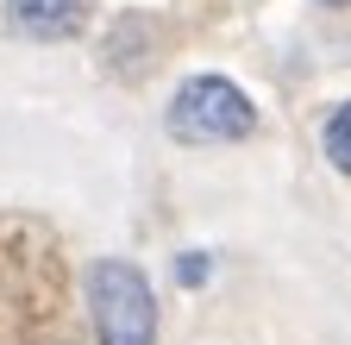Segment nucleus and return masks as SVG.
Returning <instances> with one entry per match:
<instances>
[{"label":"nucleus","instance_id":"nucleus-5","mask_svg":"<svg viewBox=\"0 0 351 345\" xmlns=\"http://www.w3.org/2000/svg\"><path fill=\"white\" fill-rule=\"evenodd\" d=\"M176 276H182L189 289H195V283H207V257H201V251H182V264H176Z\"/></svg>","mask_w":351,"mask_h":345},{"label":"nucleus","instance_id":"nucleus-2","mask_svg":"<svg viewBox=\"0 0 351 345\" xmlns=\"http://www.w3.org/2000/svg\"><path fill=\"white\" fill-rule=\"evenodd\" d=\"M257 132V107L226 75H189L169 101V139L182 145H232Z\"/></svg>","mask_w":351,"mask_h":345},{"label":"nucleus","instance_id":"nucleus-6","mask_svg":"<svg viewBox=\"0 0 351 345\" xmlns=\"http://www.w3.org/2000/svg\"><path fill=\"white\" fill-rule=\"evenodd\" d=\"M320 7H351V0H320Z\"/></svg>","mask_w":351,"mask_h":345},{"label":"nucleus","instance_id":"nucleus-1","mask_svg":"<svg viewBox=\"0 0 351 345\" xmlns=\"http://www.w3.org/2000/svg\"><path fill=\"white\" fill-rule=\"evenodd\" d=\"M88 320L101 345H157V295L138 264L95 257L88 264Z\"/></svg>","mask_w":351,"mask_h":345},{"label":"nucleus","instance_id":"nucleus-4","mask_svg":"<svg viewBox=\"0 0 351 345\" xmlns=\"http://www.w3.org/2000/svg\"><path fill=\"white\" fill-rule=\"evenodd\" d=\"M320 145H326V157L345 169V176H351V101L326 119V132H320Z\"/></svg>","mask_w":351,"mask_h":345},{"label":"nucleus","instance_id":"nucleus-3","mask_svg":"<svg viewBox=\"0 0 351 345\" xmlns=\"http://www.w3.org/2000/svg\"><path fill=\"white\" fill-rule=\"evenodd\" d=\"M7 25L38 45H63L88 25V0H7Z\"/></svg>","mask_w":351,"mask_h":345}]
</instances>
